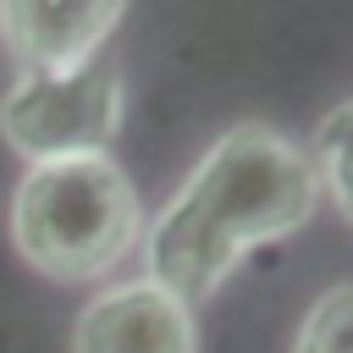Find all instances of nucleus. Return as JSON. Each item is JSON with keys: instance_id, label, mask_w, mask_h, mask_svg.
<instances>
[{"instance_id": "f257e3e1", "label": "nucleus", "mask_w": 353, "mask_h": 353, "mask_svg": "<svg viewBox=\"0 0 353 353\" xmlns=\"http://www.w3.org/2000/svg\"><path fill=\"white\" fill-rule=\"evenodd\" d=\"M314 210L320 182L303 143L265 121H237L143 221V276L188 303L215 298L254 248L287 243L314 221Z\"/></svg>"}, {"instance_id": "f03ea898", "label": "nucleus", "mask_w": 353, "mask_h": 353, "mask_svg": "<svg viewBox=\"0 0 353 353\" xmlns=\"http://www.w3.org/2000/svg\"><path fill=\"white\" fill-rule=\"evenodd\" d=\"M143 199L110 154L33 160L11 188V243L17 254L66 287L110 276L143 243Z\"/></svg>"}, {"instance_id": "7ed1b4c3", "label": "nucleus", "mask_w": 353, "mask_h": 353, "mask_svg": "<svg viewBox=\"0 0 353 353\" xmlns=\"http://www.w3.org/2000/svg\"><path fill=\"white\" fill-rule=\"evenodd\" d=\"M127 121L121 66L94 55L72 72H17L0 94V138L33 165L61 154H110Z\"/></svg>"}, {"instance_id": "20e7f679", "label": "nucleus", "mask_w": 353, "mask_h": 353, "mask_svg": "<svg viewBox=\"0 0 353 353\" xmlns=\"http://www.w3.org/2000/svg\"><path fill=\"white\" fill-rule=\"evenodd\" d=\"M72 353H199L193 303L149 276L99 287L72 320Z\"/></svg>"}, {"instance_id": "39448f33", "label": "nucleus", "mask_w": 353, "mask_h": 353, "mask_svg": "<svg viewBox=\"0 0 353 353\" xmlns=\"http://www.w3.org/2000/svg\"><path fill=\"white\" fill-rule=\"evenodd\" d=\"M132 0H0V44L17 72H72L94 61Z\"/></svg>"}, {"instance_id": "423d86ee", "label": "nucleus", "mask_w": 353, "mask_h": 353, "mask_svg": "<svg viewBox=\"0 0 353 353\" xmlns=\"http://www.w3.org/2000/svg\"><path fill=\"white\" fill-rule=\"evenodd\" d=\"M309 165L320 182V199H331V210L353 226V99L331 105L309 138Z\"/></svg>"}, {"instance_id": "0eeeda50", "label": "nucleus", "mask_w": 353, "mask_h": 353, "mask_svg": "<svg viewBox=\"0 0 353 353\" xmlns=\"http://www.w3.org/2000/svg\"><path fill=\"white\" fill-rule=\"evenodd\" d=\"M292 353H353V281H336L309 303Z\"/></svg>"}]
</instances>
